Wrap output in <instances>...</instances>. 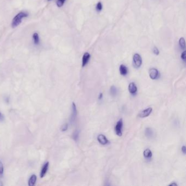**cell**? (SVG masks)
Returning <instances> with one entry per match:
<instances>
[{"mask_svg":"<svg viewBox=\"0 0 186 186\" xmlns=\"http://www.w3.org/2000/svg\"><path fill=\"white\" fill-rule=\"evenodd\" d=\"M28 14L25 13V12H21L19 13L17 15H15V17L13 18L12 20V26L13 28H15L17 27L19 25L20 23L22 22V20L24 18L27 17Z\"/></svg>","mask_w":186,"mask_h":186,"instance_id":"cell-1","label":"cell"},{"mask_svg":"<svg viewBox=\"0 0 186 186\" xmlns=\"http://www.w3.org/2000/svg\"><path fill=\"white\" fill-rule=\"evenodd\" d=\"M122 128H123V120L122 118L119 120L115 127V131L116 135L119 137H121L122 135Z\"/></svg>","mask_w":186,"mask_h":186,"instance_id":"cell-2","label":"cell"},{"mask_svg":"<svg viewBox=\"0 0 186 186\" xmlns=\"http://www.w3.org/2000/svg\"><path fill=\"white\" fill-rule=\"evenodd\" d=\"M133 64L134 67L139 68L142 64V59L139 54H135L133 56Z\"/></svg>","mask_w":186,"mask_h":186,"instance_id":"cell-3","label":"cell"},{"mask_svg":"<svg viewBox=\"0 0 186 186\" xmlns=\"http://www.w3.org/2000/svg\"><path fill=\"white\" fill-rule=\"evenodd\" d=\"M77 115V109L75 104L73 102L72 106H71V115L70 117V122L71 123H73L74 122L76 117Z\"/></svg>","mask_w":186,"mask_h":186,"instance_id":"cell-4","label":"cell"},{"mask_svg":"<svg viewBox=\"0 0 186 186\" xmlns=\"http://www.w3.org/2000/svg\"><path fill=\"white\" fill-rule=\"evenodd\" d=\"M152 111V108H148L140 112L138 115V116L140 118H145L149 116L151 114Z\"/></svg>","mask_w":186,"mask_h":186,"instance_id":"cell-5","label":"cell"},{"mask_svg":"<svg viewBox=\"0 0 186 186\" xmlns=\"http://www.w3.org/2000/svg\"><path fill=\"white\" fill-rule=\"evenodd\" d=\"M149 75L152 80H155L159 77V71L156 68H151L149 71Z\"/></svg>","mask_w":186,"mask_h":186,"instance_id":"cell-6","label":"cell"},{"mask_svg":"<svg viewBox=\"0 0 186 186\" xmlns=\"http://www.w3.org/2000/svg\"><path fill=\"white\" fill-rule=\"evenodd\" d=\"M97 140L100 144L103 145H107L109 142V140L107 139L105 136L103 134H99L98 135Z\"/></svg>","mask_w":186,"mask_h":186,"instance_id":"cell-7","label":"cell"},{"mask_svg":"<svg viewBox=\"0 0 186 186\" xmlns=\"http://www.w3.org/2000/svg\"><path fill=\"white\" fill-rule=\"evenodd\" d=\"M128 90L129 92H130V93L133 95H134L137 93L138 89L135 83L134 82L130 83L128 86Z\"/></svg>","mask_w":186,"mask_h":186,"instance_id":"cell-8","label":"cell"},{"mask_svg":"<svg viewBox=\"0 0 186 186\" xmlns=\"http://www.w3.org/2000/svg\"><path fill=\"white\" fill-rule=\"evenodd\" d=\"M90 58V54L88 52H85V53L83 54V57H82V66L85 67L87 63L89 62V59Z\"/></svg>","mask_w":186,"mask_h":186,"instance_id":"cell-9","label":"cell"},{"mask_svg":"<svg viewBox=\"0 0 186 186\" xmlns=\"http://www.w3.org/2000/svg\"><path fill=\"white\" fill-rule=\"evenodd\" d=\"M145 134L146 137L149 139H152L154 137V132L151 128H147L145 129Z\"/></svg>","mask_w":186,"mask_h":186,"instance_id":"cell-10","label":"cell"},{"mask_svg":"<svg viewBox=\"0 0 186 186\" xmlns=\"http://www.w3.org/2000/svg\"><path fill=\"white\" fill-rule=\"evenodd\" d=\"M49 165V162H46V163H45L44 166H43L41 172H40V176L41 178H43L45 175V174H46L47 170H48Z\"/></svg>","mask_w":186,"mask_h":186,"instance_id":"cell-11","label":"cell"},{"mask_svg":"<svg viewBox=\"0 0 186 186\" xmlns=\"http://www.w3.org/2000/svg\"><path fill=\"white\" fill-rule=\"evenodd\" d=\"M119 70H120V74L123 76H126L128 74V69L126 66L123 64H121L120 66Z\"/></svg>","mask_w":186,"mask_h":186,"instance_id":"cell-12","label":"cell"},{"mask_svg":"<svg viewBox=\"0 0 186 186\" xmlns=\"http://www.w3.org/2000/svg\"><path fill=\"white\" fill-rule=\"evenodd\" d=\"M143 154H144V157H145V158L147 159H151L152 156V151L149 149H147L144 150Z\"/></svg>","mask_w":186,"mask_h":186,"instance_id":"cell-13","label":"cell"},{"mask_svg":"<svg viewBox=\"0 0 186 186\" xmlns=\"http://www.w3.org/2000/svg\"><path fill=\"white\" fill-rule=\"evenodd\" d=\"M37 181V176L35 175H32L31 176L29 180H28V186H33Z\"/></svg>","mask_w":186,"mask_h":186,"instance_id":"cell-14","label":"cell"},{"mask_svg":"<svg viewBox=\"0 0 186 186\" xmlns=\"http://www.w3.org/2000/svg\"><path fill=\"white\" fill-rule=\"evenodd\" d=\"M33 39L35 45H38L39 43V37L38 33H34L33 35Z\"/></svg>","mask_w":186,"mask_h":186,"instance_id":"cell-15","label":"cell"},{"mask_svg":"<svg viewBox=\"0 0 186 186\" xmlns=\"http://www.w3.org/2000/svg\"><path fill=\"white\" fill-rule=\"evenodd\" d=\"M110 94H111V96H116V94H117V88L114 85L110 87Z\"/></svg>","mask_w":186,"mask_h":186,"instance_id":"cell-16","label":"cell"},{"mask_svg":"<svg viewBox=\"0 0 186 186\" xmlns=\"http://www.w3.org/2000/svg\"><path fill=\"white\" fill-rule=\"evenodd\" d=\"M72 138L75 141L77 142L78 141L79 138V130H75V132L73 133L72 135Z\"/></svg>","mask_w":186,"mask_h":186,"instance_id":"cell-17","label":"cell"},{"mask_svg":"<svg viewBox=\"0 0 186 186\" xmlns=\"http://www.w3.org/2000/svg\"><path fill=\"white\" fill-rule=\"evenodd\" d=\"M179 44L180 45V46L181 48L182 49H184L185 48L186 46V43H185V40L184 39V38H181L179 40Z\"/></svg>","mask_w":186,"mask_h":186,"instance_id":"cell-18","label":"cell"},{"mask_svg":"<svg viewBox=\"0 0 186 186\" xmlns=\"http://www.w3.org/2000/svg\"><path fill=\"white\" fill-rule=\"evenodd\" d=\"M3 171H4L3 164L1 161H0V177H2V176H3Z\"/></svg>","mask_w":186,"mask_h":186,"instance_id":"cell-19","label":"cell"},{"mask_svg":"<svg viewBox=\"0 0 186 186\" xmlns=\"http://www.w3.org/2000/svg\"><path fill=\"white\" fill-rule=\"evenodd\" d=\"M68 128V125L67 123H65L62 126V127L61 128L62 132H66V130H67Z\"/></svg>","mask_w":186,"mask_h":186,"instance_id":"cell-20","label":"cell"},{"mask_svg":"<svg viewBox=\"0 0 186 186\" xmlns=\"http://www.w3.org/2000/svg\"><path fill=\"white\" fill-rule=\"evenodd\" d=\"M65 1L66 0H58V2H57V6H58V7H62Z\"/></svg>","mask_w":186,"mask_h":186,"instance_id":"cell-21","label":"cell"},{"mask_svg":"<svg viewBox=\"0 0 186 186\" xmlns=\"http://www.w3.org/2000/svg\"><path fill=\"white\" fill-rule=\"evenodd\" d=\"M96 9L98 11H101L102 9V4L101 2H98L96 6Z\"/></svg>","mask_w":186,"mask_h":186,"instance_id":"cell-22","label":"cell"},{"mask_svg":"<svg viewBox=\"0 0 186 186\" xmlns=\"http://www.w3.org/2000/svg\"><path fill=\"white\" fill-rule=\"evenodd\" d=\"M186 51H183L182 54H181V58H182L183 61H186Z\"/></svg>","mask_w":186,"mask_h":186,"instance_id":"cell-23","label":"cell"},{"mask_svg":"<svg viewBox=\"0 0 186 186\" xmlns=\"http://www.w3.org/2000/svg\"><path fill=\"white\" fill-rule=\"evenodd\" d=\"M153 53L155 55H159V51L158 50V49L156 47H155L153 49Z\"/></svg>","mask_w":186,"mask_h":186,"instance_id":"cell-24","label":"cell"},{"mask_svg":"<svg viewBox=\"0 0 186 186\" xmlns=\"http://www.w3.org/2000/svg\"><path fill=\"white\" fill-rule=\"evenodd\" d=\"M181 151H182V152L183 153V154H186V146L185 145L182 146V148H181Z\"/></svg>","mask_w":186,"mask_h":186,"instance_id":"cell-25","label":"cell"},{"mask_svg":"<svg viewBox=\"0 0 186 186\" xmlns=\"http://www.w3.org/2000/svg\"><path fill=\"white\" fill-rule=\"evenodd\" d=\"M103 94L102 93H100L98 96V99L99 100H101L102 98H103Z\"/></svg>","mask_w":186,"mask_h":186,"instance_id":"cell-26","label":"cell"},{"mask_svg":"<svg viewBox=\"0 0 186 186\" xmlns=\"http://www.w3.org/2000/svg\"><path fill=\"white\" fill-rule=\"evenodd\" d=\"M3 120H4V116L1 113H0V121H3Z\"/></svg>","mask_w":186,"mask_h":186,"instance_id":"cell-27","label":"cell"},{"mask_svg":"<svg viewBox=\"0 0 186 186\" xmlns=\"http://www.w3.org/2000/svg\"><path fill=\"white\" fill-rule=\"evenodd\" d=\"M177 185H178L177 184V183H175V182L172 183H171V184L169 185V186H177Z\"/></svg>","mask_w":186,"mask_h":186,"instance_id":"cell-28","label":"cell"},{"mask_svg":"<svg viewBox=\"0 0 186 186\" xmlns=\"http://www.w3.org/2000/svg\"><path fill=\"white\" fill-rule=\"evenodd\" d=\"M51 0H47V1H50Z\"/></svg>","mask_w":186,"mask_h":186,"instance_id":"cell-29","label":"cell"}]
</instances>
